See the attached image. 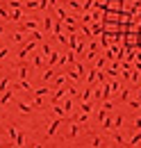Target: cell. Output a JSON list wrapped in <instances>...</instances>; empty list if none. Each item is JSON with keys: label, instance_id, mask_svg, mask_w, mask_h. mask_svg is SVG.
<instances>
[{"label": "cell", "instance_id": "6da1fadb", "mask_svg": "<svg viewBox=\"0 0 141 148\" xmlns=\"http://www.w3.org/2000/svg\"><path fill=\"white\" fill-rule=\"evenodd\" d=\"M103 146V139H100V137H96V139H93V148H100Z\"/></svg>", "mask_w": 141, "mask_h": 148}, {"label": "cell", "instance_id": "7a4b0ae2", "mask_svg": "<svg viewBox=\"0 0 141 148\" xmlns=\"http://www.w3.org/2000/svg\"><path fill=\"white\" fill-rule=\"evenodd\" d=\"M57 125H59V121H55L53 125H50V130H48V134H55V130H57Z\"/></svg>", "mask_w": 141, "mask_h": 148}, {"label": "cell", "instance_id": "3957f363", "mask_svg": "<svg viewBox=\"0 0 141 148\" xmlns=\"http://www.w3.org/2000/svg\"><path fill=\"white\" fill-rule=\"evenodd\" d=\"M121 123H123V116H116V119H114V128H118Z\"/></svg>", "mask_w": 141, "mask_h": 148}, {"label": "cell", "instance_id": "277c9868", "mask_svg": "<svg viewBox=\"0 0 141 148\" xmlns=\"http://www.w3.org/2000/svg\"><path fill=\"white\" fill-rule=\"evenodd\" d=\"M139 141H141V134H139V132H137V134L132 137V146H134V144H139Z\"/></svg>", "mask_w": 141, "mask_h": 148}, {"label": "cell", "instance_id": "5b68a950", "mask_svg": "<svg viewBox=\"0 0 141 148\" xmlns=\"http://www.w3.org/2000/svg\"><path fill=\"white\" fill-rule=\"evenodd\" d=\"M134 130H141V119H134V125H132Z\"/></svg>", "mask_w": 141, "mask_h": 148}]
</instances>
